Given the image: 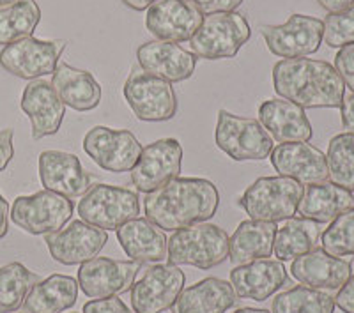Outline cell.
I'll return each mask as SVG.
<instances>
[{"mask_svg":"<svg viewBox=\"0 0 354 313\" xmlns=\"http://www.w3.org/2000/svg\"><path fill=\"white\" fill-rule=\"evenodd\" d=\"M335 69L342 78L344 85L354 93V44L338 50L335 55Z\"/></svg>","mask_w":354,"mask_h":313,"instance_id":"obj_38","label":"cell"},{"mask_svg":"<svg viewBox=\"0 0 354 313\" xmlns=\"http://www.w3.org/2000/svg\"><path fill=\"white\" fill-rule=\"evenodd\" d=\"M340 115H342L344 129L354 133V93L344 97L342 104H340Z\"/></svg>","mask_w":354,"mask_h":313,"instance_id":"obj_43","label":"cell"},{"mask_svg":"<svg viewBox=\"0 0 354 313\" xmlns=\"http://www.w3.org/2000/svg\"><path fill=\"white\" fill-rule=\"evenodd\" d=\"M78 281L66 274H52L37 281L24 301L27 313H64L73 308L78 297Z\"/></svg>","mask_w":354,"mask_h":313,"instance_id":"obj_30","label":"cell"},{"mask_svg":"<svg viewBox=\"0 0 354 313\" xmlns=\"http://www.w3.org/2000/svg\"><path fill=\"white\" fill-rule=\"evenodd\" d=\"M41 21V9L36 0H17L0 8V44L8 46L15 41L34 34Z\"/></svg>","mask_w":354,"mask_h":313,"instance_id":"obj_32","label":"cell"},{"mask_svg":"<svg viewBox=\"0 0 354 313\" xmlns=\"http://www.w3.org/2000/svg\"><path fill=\"white\" fill-rule=\"evenodd\" d=\"M186 276L179 265L154 264L145 267L140 280L131 287L135 313H163L172 308L185 290Z\"/></svg>","mask_w":354,"mask_h":313,"instance_id":"obj_13","label":"cell"},{"mask_svg":"<svg viewBox=\"0 0 354 313\" xmlns=\"http://www.w3.org/2000/svg\"><path fill=\"white\" fill-rule=\"evenodd\" d=\"M335 306H338L344 313H354V274H351L349 280L338 289Z\"/></svg>","mask_w":354,"mask_h":313,"instance_id":"obj_41","label":"cell"},{"mask_svg":"<svg viewBox=\"0 0 354 313\" xmlns=\"http://www.w3.org/2000/svg\"><path fill=\"white\" fill-rule=\"evenodd\" d=\"M12 223L32 236H46L64 229L73 216V200L59 193L41 189L12 202Z\"/></svg>","mask_w":354,"mask_h":313,"instance_id":"obj_9","label":"cell"},{"mask_svg":"<svg viewBox=\"0 0 354 313\" xmlns=\"http://www.w3.org/2000/svg\"><path fill=\"white\" fill-rule=\"evenodd\" d=\"M290 273L301 285L317 290H338L353 274V265L342 257H333L322 248H315L294 258Z\"/></svg>","mask_w":354,"mask_h":313,"instance_id":"obj_23","label":"cell"},{"mask_svg":"<svg viewBox=\"0 0 354 313\" xmlns=\"http://www.w3.org/2000/svg\"><path fill=\"white\" fill-rule=\"evenodd\" d=\"M37 169L44 189L68 198H82L94 182V176L85 172L80 158L64 151L41 153Z\"/></svg>","mask_w":354,"mask_h":313,"instance_id":"obj_17","label":"cell"},{"mask_svg":"<svg viewBox=\"0 0 354 313\" xmlns=\"http://www.w3.org/2000/svg\"><path fill=\"white\" fill-rule=\"evenodd\" d=\"M52 85L62 103L77 112H91L101 103V85L93 73L57 64L52 75Z\"/></svg>","mask_w":354,"mask_h":313,"instance_id":"obj_27","label":"cell"},{"mask_svg":"<svg viewBox=\"0 0 354 313\" xmlns=\"http://www.w3.org/2000/svg\"><path fill=\"white\" fill-rule=\"evenodd\" d=\"M214 142L234 161H262L274 149L273 138L252 117H239L227 110L218 112Z\"/></svg>","mask_w":354,"mask_h":313,"instance_id":"obj_7","label":"cell"},{"mask_svg":"<svg viewBox=\"0 0 354 313\" xmlns=\"http://www.w3.org/2000/svg\"><path fill=\"white\" fill-rule=\"evenodd\" d=\"M220 205V191L209 179L177 177L144 198L145 218L163 232L209 221Z\"/></svg>","mask_w":354,"mask_h":313,"instance_id":"obj_1","label":"cell"},{"mask_svg":"<svg viewBox=\"0 0 354 313\" xmlns=\"http://www.w3.org/2000/svg\"><path fill=\"white\" fill-rule=\"evenodd\" d=\"M106 241L109 234L105 230L88 225L84 220L71 221L66 229L46 234L44 239L53 260L64 265H78L97 257Z\"/></svg>","mask_w":354,"mask_h":313,"instance_id":"obj_16","label":"cell"},{"mask_svg":"<svg viewBox=\"0 0 354 313\" xmlns=\"http://www.w3.org/2000/svg\"><path fill=\"white\" fill-rule=\"evenodd\" d=\"M270 156L278 176L290 177L301 184L328 181L326 154L308 142L278 144Z\"/></svg>","mask_w":354,"mask_h":313,"instance_id":"obj_20","label":"cell"},{"mask_svg":"<svg viewBox=\"0 0 354 313\" xmlns=\"http://www.w3.org/2000/svg\"><path fill=\"white\" fill-rule=\"evenodd\" d=\"M142 144L128 129L94 126L84 137V151L101 170L112 173L131 172L142 154Z\"/></svg>","mask_w":354,"mask_h":313,"instance_id":"obj_11","label":"cell"},{"mask_svg":"<svg viewBox=\"0 0 354 313\" xmlns=\"http://www.w3.org/2000/svg\"><path fill=\"white\" fill-rule=\"evenodd\" d=\"M80 220L112 232L140 214V197L135 189L112 184L91 186L77 207Z\"/></svg>","mask_w":354,"mask_h":313,"instance_id":"obj_5","label":"cell"},{"mask_svg":"<svg viewBox=\"0 0 354 313\" xmlns=\"http://www.w3.org/2000/svg\"><path fill=\"white\" fill-rule=\"evenodd\" d=\"M138 271V262L94 257L80 264L77 281L85 296L91 299H103L128 292L135 283Z\"/></svg>","mask_w":354,"mask_h":313,"instance_id":"obj_15","label":"cell"},{"mask_svg":"<svg viewBox=\"0 0 354 313\" xmlns=\"http://www.w3.org/2000/svg\"><path fill=\"white\" fill-rule=\"evenodd\" d=\"M12 2H17V0H0V8H6V6L12 4Z\"/></svg>","mask_w":354,"mask_h":313,"instance_id":"obj_48","label":"cell"},{"mask_svg":"<svg viewBox=\"0 0 354 313\" xmlns=\"http://www.w3.org/2000/svg\"><path fill=\"white\" fill-rule=\"evenodd\" d=\"M354 207V195L349 189L333 184L331 181L306 184L298 205L299 218L315 223H331L340 213Z\"/></svg>","mask_w":354,"mask_h":313,"instance_id":"obj_28","label":"cell"},{"mask_svg":"<svg viewBox=\"0 0 354 313\" xmlns=\"http://www.w3.org/2000/svg\"><path fill=\"white\" fill-rule=\"evenodd\" d=\"M287 269L280 260L261 258L236 265L230 271V285L241 299L262 303L286 285Z\"/></svg>","mask_w":354,"mask_h":313,"instance_id":"obj_22","label":"cell"},{"mask_svg":"<svg viewBox=\"0 0 354 313\" xmlns=\"http://www.w3.org/2000/svg\"><path fill=\"white\" fill-rule=\"evenodd\" d=\"M204 15L186 0H158L145 15V27L158 41L185 43L194 37Z\"/></svg>","mask_w":354,"mask_h":313,"instance_id":"obj_18","label":"cell"},{"mask_svg":"<svg viewBox=\"0 0 354 313\" xmlns=\"http://www.w3.org/2000/svg\"><path fill=\"white\" fill-rule=\"evenodd\" d=\"M84 313H135V310H129L121 297L110 296L85 303Z\"/></svg>","mask_w":354,"mask_h":313,"instance_id":"obj_39","label":"cell"},{"mask_svg":"<svg viewBox=\"0 0 354 313\" xmlns=\"http://www.w3.org/2000/svg\"><path fill=\"white\" fill-rule=\"evenodd\" d=\"M234 313H271L268 310H261V308H238Z\"/></svg>","mask_w":354,"mask_h":313,"instance_id":"obj_47","label":"cell"},{"mask_svg":"<svg viewBox=\"0 0 354 313\" xmlns=\"http://www.w3.org/2000/svg\"><path fill=\"white\" fill-rule=\"evenodd\" d=\"M259 122L278 144L310 142L314 129L305 108L287 99H268L259 106Z\"/></svg>","mask_w":354,"mask_h":313,"instance_id":"obj_24","label":"cell"},{"mask_svg":"<svg viewBox=\"0 0 354 313\" xmlns=\"http://www.w3.org/2000/svg\"><path fill=\"white\" fill-rule=\"evenodd\" d=\"M335 297L324 290L306 285L292 287L278 294L271 305V313H333Z\"/></svg>","mask_w":354,"mask_h":313,"instance_id":"obj_34","label":"cell"},{"mask_svg":"<svg viewBox=\"0 0 354 313\" xmlns=\"http://www.w3.org/2000/svg\"><path fill=\"white\" fill-rule=\"evenodd\" d=\"M321 241V225L306 218H289L274 232L273 253L277 260L286 262L301 257L317 248Z\"/></svg>","mask_w":354,"mask_h":313,"instance_id":"obj_31","label":"cell"},{"mask_svg":"<svg viewBox=\"0 0 354 313\" xmlns=\"http://www.w3.org/2000/svg\"><path fill=\"white\" fill-rule=\"evenodd\" d=\"M15 131L11 128L0 129V172H4L15 156V145H12Z\"/></svg>","mask_w":354,"mask_h":313,"instance_id":"obj_42","label":"cell"},{"mask_svg":"<svg viewBox=\"0 0 354 313\" xmlns=\"http://www.w3.org/2000/svg\"><path fill=\"white\" fill-rule=\"evenodd\" d=\"M277 229V223L271 221H241L232 237H229V258L234 267L271 257Z\"/></svg>","mask_w":354,"mask_h":313,"instance_id":"obj_29","label":"cell"},{"mask_svg":"<svg viewBox=\"0 0 354 313\" xmlns=\"http://www.w3.org/2000/svg\"><path fill=\"white\" fill-rule=\"evenodd\" d=\"M236 301L238 296L230 281L211 276L183 290L174 303L172 313H227Z\"/></svg>","mask_w":354,"mask_h":313,"instance_id":"obj_26","label":"cell"},{"mask_svg":"<svg viewBox=\"0 0 354 313\" xmlns=\"http://www.w3.org/2000/svg\"><path fill=\"white\" fill-rule=\"evenodd\" d=\"M321 246L333 257L354 255V207L338 214L321 234Z\"/></svg>","mask_w":354,"mask_h":313,"instance_id":"obj_36","label":"cell"},{"mask_svg":"<svg viewBox=\"0 0 354 313\" xmlns=\"http://www.w3.org/2000/svg\"><path fill=\"white\" fill-rule=\"evenodd\" d=\"M73 313H78V312H73Z\"/></svg>","mask_w":354,"mask_h":313,"instance_id":"obj_49","label":"cell"},{"mask_svg":"<svg viewBox=\"0 0 354 313\" xmlns=\"http://www.w3.org/2000/svg\"><path fill=\"white\" fill-rule=\"evenodd\" d=\"M274 93L301 108H340L346 85L335 66L315 59H283L273 66Z\"/></svg>","mask_w":354,"mask_h":313,"instance_id":"obj_2","label":"cell"},{"mask_svg":"<svg viewBox=\"0 0 354 313\" xmlns=\"http://www.w3.org/2000/svg\"><path fill=\"white\" fill-rule=\"evenodd\" d=\"M324 23V37L330 48H344L354 44V4L338 12H330Z\"/></svg>","mask_w":354,"mask_h":313,"instance_id":"obj_37","label":"cell"},{"mask_svg":"<svg viewBox=\"0 0 354 313\" xmlns=\"http://www.w3.org/2000/svg\"><path fill=\"white\" fill-rule=\"evenodd\" d=\"M194 6L201 15H214V12L236 11L243 4V0H186Z\"/></svg>","mask_w":354,"mask_h":313,"instance_id":"obj_40","label":"cell"},{"mask_svg":"<svg viewBox=\"0 0 354 313\" xmlns=\"http://www.w3.org/2000/svg\"><path fill=\"white\" fill-rule=\"evenodd\" d=\"M328 179L333 184L354 191V133H340L328 145Z\"/></svg>","mask_w":354,"mask_h":313,"instance_id":"obj_35","label":"cell"},{"mask_svg":"<svg viewBox=\"0 0 354 313\" xmlns=\"http://www.w3.org/2000/svg\"><path fill=\"white\" fill-rule=\"evenodd\" d=\"M122 94L131 112L144 122L170 121L176 117L179 106L172 84L144 69H133L129 73Z\"/></svg>","mask_w":354,"mask_h":313,"instance_id":"obj_8","label":"cell"},{"mask_svg":"<svg viewBox=\"0 0 354 313\" xmlns=\"http://www.w3.org/2000/svg\"><path fill=\"white\" fill-rule=\"evenodd\" d=\"M261 36L273 55L280 59H301L321 48L324 23L315 17L290 15L282 25H262Z\"/></svg>","mask_w":354,"mask_h":313,"instance_id":"obj_12","label":"cell"},{"mask_svg":"<svg viewBox=\"0 0 354 313\" xmlns=\"http://www.w3.org/2000/svg\"><path fill=\"white\" fill-rule=\"evenodd\" d=\"M303 189L305 186L290 177H261L245 189L238 202L250 220L278 223L298 213Z\"/></svg>","mask_w":354,"mask_h":313,"instance_id":"obj_4","label":"cell"},{"mask_svg":"<svg viewBox=\"0 0 354 313\" xmlns=\"http://www.w3.org/2000/svg\"><path fill=\"white\" fill-rule=\"evenodd\" d=\"M68 41H44L36 37H25L8 44L0 52V66L12 77L24 80H37L55 71L59 59Z\"/></svg>","mask_w":354,"mask_h":313,"instance_id":"obj_10","label":"cell"},{"mask_svg":"<svg viewBox=\"0 0 354 313\" xmlns=\"http://www.w3.org/2000/svg\"><path fill=\"white\" fill-rule=\"evenodd\" d=\"M121 2L133 11H147L158 0H121Z\"/></svg>","mask_w":354,"mask_h":313,"instance_id":"obj_46","label":"cell"},{"mask_svg":"<svg viewBox=\"0 0 354 313\" xmlns=\"http://www.w3.org/2000/svg\"><path fill=\"white\" fill-rule=\"evenodd\" d=\"M9 232V204L0 193V239H4Z\"/></svg>","mask_w":354,"mask_h":313,"instance_id":"obj_44","label":"cell"},{"mask_svg":"<svg viewBox=\"0 0 354 313\" xmlns=\"http://www.w3.org/2000/svg\"><path fill=\"white\" fill-rule=\"evenodd\" d=\"M21 110L32 126V138L52 137L61 129L66 115V104L55 93L52 82L30 80L21 94Z\"/></svg>","mask_w":354,"mask_h":313,"instance_id":"obj_19","label":"cell"},{"mask_svg":"<svg viewBox=\"0 0 354 313\" xmlns=\"http://www.w3.org/2000/svg\"><path fill=\"white\" fill-rule=\"evenodd\" d=\"M37 281H41L39 274L27 269L20 262L0 267V313H15L20 310Z\"/></svg>","mask_w":354,"mask_h":313,"instance_id":"obj_33","label":"cell"},{"mask_svg":"<svg viewBox=\"0 0 354 313\" xmlns=\"http://www.w3.org/2000/svg\"><path fill=\"white\" fill-rule=\"evenodd\" d=\"M117 241L133 262L153 264L169 255V239L165 232L147 218H135L117 230Z\"/></svg>","mask_w":354,"mask_h":313,"instance_id":"obj_25","label":"cell"},{"mask_svg":"<svg viewBox=\"0 0 354 313\" xmlns=\"http://www.w3.org/2000/svg\"><path fill=\"white\" fill-rule=\"evenodd\" d=\"M252 36L246 18L238 11L214 12L202 20L201 27L189 39L192 50L205 61L232 59Z\"/></svg>","mask_w":354,"mask_h":313,"instance_id":"obj_6","label":"cell"},{"mask_svg":"<svg viewBox=\"0 0 354 313\" xmlns=\"http://www.w3.org/2000/svg\"><path fill=\"white\" fill-rule=\"evenodd\" d=\"M317 2L319 6L328 12L344 11V9L351 8V6L354 4V0H317Z\"/></svg>","mask_w":354,"mask_h":313,"instance_id":"obj_45","label":"cell"},{"mask_svg":"<svg viewBox=\"0 0 354 313\" xmlns=\"http://www.w3.org/2000/svg\"><path fill=\"white\" fill-rule=\"evenodd\" d=\"M25 313H27V312H25Z\"/></svg>","mask_w":354,"mask_h":313,"instance_id":"obj_50","label":"cell"},{"mask_svg":"<svg viewBox=\"0 0 354 313\" xmlns=\"http://www.w3.org/2000/svg\"><path fill=\"white\" fill-rule=\"evenodd\" d=\"M140 69L154 77L176 84L194 77L197 68V55L188 52L177 43L169 41H147L137 50Z\"/></svg>","mask_w":354,"mask_h":313,"instance_id":"obj_21","label":"cell"},{"mask_svg":"<svg viewBox=\"0 0 354 313\" xmlns=\"http://www.w3.org/2000/svg\"><path fill=\"white\" fill-rule=\"evenodd\" d=\"M229 257V236L213 223H195L172 234L169 239V258L174 265H194L213 269Z\"/></svg>","mask_w":354,"mask_h":313,"instance_id":"obj_3","label":"cell"},{"mask_svg":"<svg viewBox=\"0 0 354 313\" xmlns=\"http://www.w3.org/2000/svg\"><path fill=\"white\" fill-rule=\"evenodd\" d=\"M183 145L176 138H161L142 149L131 169V182L137 191L153 193L181 177Z\"/></svg>","mask_w":354,"mask_h":313,"instance_id":"obj_14","label":"cell"}]
</instances>
